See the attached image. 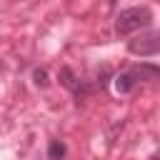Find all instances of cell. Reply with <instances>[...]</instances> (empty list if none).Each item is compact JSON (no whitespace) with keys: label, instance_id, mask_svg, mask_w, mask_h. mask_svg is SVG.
I'll use <instances>...</instances> for the list:
<instances>
[{"label":"cell","instance_id":"cell-1","mask_svg":"<svg viewBox=\"0 0 160 160\" xmlns=\"http://www.w3.org/2000/svg\"><path fill=\"white\" fill-rule=\"evenodd\" d=\"M150 22H152L150 8H145V5H140V8H125L115 18V30H118V35H132L138 30L150 28Z\"/></svg>","mask_w":160,"mask_h":160},{"label":"cell","instance_id":"cell-5","mask_svg":"<svg viewBox=\"0 0 160 160\" xmlns=\"http://www.w3.org/2000/svg\"><path fill=\"white\" fill-rule=\"evenodd\" d=\"M132 88H135V78L130 75V70H122L120 75H115V90H118V92L125 95V92H130Z\"/></svg>","mask_w":160,"mask_h":160},{"label":"cell","instance_id":"cell-4","mask_svg":"<svg viewBox=\"0 0 160 160\" xmlns=\"http://www.w3.org/2000/svg\"><path fill=\"white\" fill-rule=\"evenodd\" d=\"M130 75L135 78V82H160V65L140 62L130 68Z\"/></svg>","mask_w":160,"mask_h":160},{"label":"cell","instance_id":"cell-8","mask_svg":"<svg viewBox=\"0 0 160 160\" xmlns=\"http://www.w3.org/2000/svg\"><path fill=\"white\" fill-rule=\"evenodd\" d=\"M150 160H160V150H155V152L150 155Z\"/></svg>","mask_w":160,"mask_h":160},{"label":"cell","instance_id":"cell-2","mask_svg":"<svg viewBox=\"0 0 160 160\" xmlns=\"http://www.w3.org/2000/svg\"><path fill=\"white\" fill-rule=\"evenodd\" d=\"M128 50L135 52V55H155V52H160V30L142 32V35L132 38L128 42Z\"/></svg>","mask_w":160,"mask_h":160},{"label":"cell","instance_id":"cell-7","mask_svg":"<svg viewBox=\"0 0 160 160\" xmlns=\"http://www.w3.org/2000/svg\"><path fill=\"white\" fill-rule=\"evenodd\" d=\"M32 82H35L38 88H45V85H48V70H45V68H35V70H32Z\"/></svg>","mask_w":160,"mask_h":160},{"label":"cell","instance_id":"cell-3","mask_svg":"<svg viewBox=\"0 0 160 160\" xmlns=\"http://www.w3.org/2000/svg\"><path fill=\"white\" fill-rule=\"evenodd\" d=\"M58 78H60V82L68 88V90H72V95L78 98V102L80 100H85V95H88V88H85V82L70 70V68H60V72H58Z\"/></svg>","mask_w":160,"mask_h":160},{"label":"cell","instance_id":"cell-6","mask_svg":"<svg viewBox=\"0 0 160 160\" xmlns=\"http://www.w3.org/2000/svg\"><path fill=\"white\" fill-rule=\"evenodd\" d=\"M65 152H68V148H65L62 140H50V145H48V158L50 160H62Z\"/></svg>","mask_w":160,"mask_h":160},{"label":"cell","instance_id":"cell-9","mask_svg":"<svg viewBox=\"0 0 160 160\" xmlns=\"http://www.w3.org/2000/svg\"><path fill=\"white\" fill-rule=\"evenodd\" d=\"M0 70H2V62H0Z\"/></svg>","mask_w":160,"mask_h":160}]
</instances>
